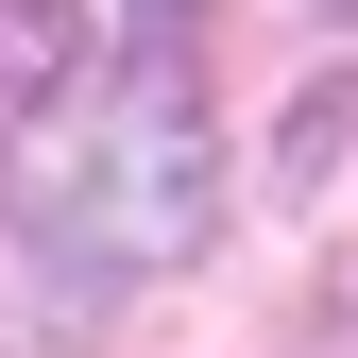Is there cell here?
Instances as JSON below:
<instances>
[{"label":"cell","mask_w":358,"mask_h":358,"mask_svg":"<svg viewBox=\"0 0 358 358\" xmlns=\"http://www.w3.org/2000/svg\"><path fill=\"white\" fill-rule=\"evenodd\" d=\"M17 222L69 290H137V273H188L205 222H222V154H205V85L171 34H137L52 137L17 154Z\"/></svg>","instance_id":"6da1fadb"},{"label":"cell","mask_w":358,"mask_h":358,"mask_svg":"<svg viewBox=\"0 0 358 358\" xmlns=\"http://www.w3.org/2000/svg\"><path fill=\"white\" fill-rule=\"evenodd\" d=\"M85 69V0H0V103H52Z\"/></svg>","instance_id":"7a4b0ae2"},{"label":"cell","mask_w":358,"mask_h":358,"mask_svg":"<svg viewBox=\"0 0 358 358\" xmlns=\"http://www.w3.org/2000/svg\"><path fill=\"white\" fill-rule=\"evenodd\" d=\"M341 17H358V0H341Z\"/></svg>","instance_id":"3957f363"}]
</instances>
